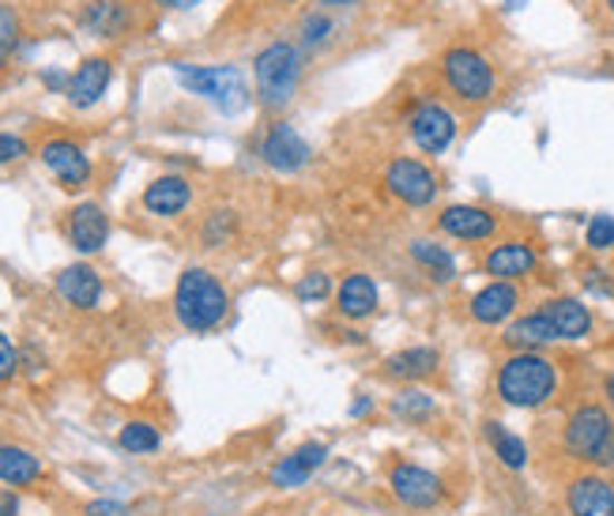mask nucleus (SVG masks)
<instances>
[{"label":"nucleus","mask_w":614,"mask_h":516,"mask_svg":"<svg viewBox=\"0 0 614 516\" xmlns=\"http://www.w3.org/2000/svg\"><path fill=\"white\" fill-rule=\"evenodd\" d=\"M321 12H332V8H347V4H359V0H316Z\"/></svg>","instance_id":"79ce46f5"},{"label":"nucleus","mask_w":614,"mask_h":516,"mask_svg":"<svg viewBox=\"0 0 614 516\" xmlns=\"http://www.w3.org/2000/svg\"><path fill=\"white\" fill-rule=\"evenodd\" d=\"M19 35H23V23H19V12L8 4H0V72L12 61L16 46H19Z\"/></svg>","instance_id":"473e14b6"},{"label":"nucleus","mask_w":614,"mask_h":516,"mask_svg":"<svg viewBox=\"0 0 614 516\" xmlns=\"http://www.w3.org/2000/svg\"><path fill=\"white\" fill-rule=\"evenodd\" d=\"M261 158L275 174H302L305 166H310L313 152H310V144L294 133V125L272 121L261 136Z\"/></svg>","instance_id":"f8f14e48"},{"label":"nucleus","mask_w":614,"mask_h":516,"mask_svg":"<svg viewBox=\"0 0 614 516\" xmlns=\"http://www.w3.org/2000/svg\"><path fill=\"white\" fill-rule=\"evenodd\" d=\"M584 245L592 253L614 250V215H592L588 226H584Z\"/></svg>","instance_id":"f704fd0d"},{"label":"nucleus","mask_w":614,"mask_h":516,"mask_svg":"<svg viewBox=\"0 0 614 516\" xmlns=\"http://www.w3.org/2000/svg\"><path fill=\"white\" fill-rule=\"evenodd\" d=\"M441 79L460 98L464 106H483L498 95V72L479 49L471 46H449L441 53Z\"/></svg>","instance_id":"423d86ee"},{"label":"nucleus","mask_w":614,"mask_h":516,"mask_svg":"<svg viewBox=\"0 0 614 516\" xmlns=\"http://www.w3.org/2000/svg\"><path fill=\"white\" fill-rule=\"evenodd\" d=\"M329 452H332L329 441L294 445L291 452L275 460V468L269 471V483L275 486V490H299V486H305L316 471L324 468V464H329Z\"/></svg>","instance_id":"4468645a"},{"label":"nucleus","mask_w":614,"mask_h":516,"mask_svg":"<svg viewBox=\"0 0 614 516\" xmlns=\"http://www.w3.org/2000/svg\"><path fill=\"white\" fill-rule=\"evenodd\" d=\"M84 516H128V505L117 498H95V502H87Z\"/></svg>","instance_id":"4c0bfd02"},{"label":"nucleus","mask_w":614,"mask_h":516,"mask_svg":"<svg viewBox=\"0 0 614 516\" xmlns=\"http://www.w3.org/2000/svg\"><path fill=\"white\" fill-rule=\"evenodd\" d=\"M65 237L79 256H95L110 242V215L98 201H79L65 220Z\"/></svg>","instance_id":"ddd939ff"},{"label":"nucleus","mask_w":614,"mask_h":516,"mask_svg":"<svg viewBox=\"0 0 614 516\" xmlns=\"http://www.w3.org/2000/svg\"><path fill=\"white\" fill-rule=\"evenodd\" d=\"M174 317L193 335L215 332L231 317V291H226L215 272L189 264L174 283Z\"/></svg>","instance_id":"f03ea898"},{"label":"nucleus","mask_w":614,"mask_h":516,"mask_svg":"<svg viewBox=\"0 0 614 516\" xmlns=\"http://www.w3.org/2000/svg\"><path fill=\"white\" fill-rule=\"evenodd\" d=\"M19 377V347L8 340V332H0V384Z\"/></svg>","instance_id":"c9c22d12"},{"label":"nucleus","mask_w":614,"mask_h":516,"mask_svg":"<svg viewBox=\"0 0 614 516\" xmlns=\"http://www.w3.org/2000/svg\"><path fill=\"white\" fill-rule=\"evenodd\" d=\"M539 267V250L524 237H505V242H494L487 256H483V272L490 280L501 283H517L524 275H532Z\"/></svg>","instance_id":"f3484780"},{"label":"nucleus","mask_w":614,"mask_h":516,"mask_svg":"<svg viewBox=\"0 0 614 516\" xmlns=\"http://www.w3.org/2000/svg\"><path fill=\"white\" fill-rule=\"evenodd\" d=\"M562 449L569 460L596 471L614 468V415L607 403H581L562 426Z\"/></svg>","instance_id":"20e7f679"},{"label":"nucleus","mask_w":614,"mask_h":516,"mask_svg":"<svg viewBox=\"0 0 614 516\" xmlns=\"http://www.w3.org/2000/svg\"><path fill=\"white\" fill-rule=\"evenodd\" d=\"M114 84V61L110 57H87L84 65L68 76V91L65 98L76 106V110H91V106L103 103V95L110 91Z\"/></svg>","instance_id":"aec40b11"},{"label":"nucleus","mask_w":614,"mask_h":516,"mask_svg":"<svg viewBox=\"0 0 614 516\" xmlns=\"http://www.w3.org/2000/svg\"><path fill=\"white\" fill-rule=\"evenodd\" d=\"M294 294H299L302 305H324L335 294V283L329 272H305L299 283H294Z\"/></svg>","instance_id":"2f4dec72"},{"label":"nucleus","mask_w":614,"mask_h":516,"mask_svg":"<svg viewBox=\"0 0 614 516\" xmlns=\"http://www.w3.org/2000/svg\"><path fill=\"white\" fill-rule=\"evenodd\" d=\"M373 407H378V400H373V396H366V392H359V396L351 400V407H347V415H351L354 422H362L366 415L373 411Z\"/></svg>","instance_id":"58836bf2"},{"label":"nucleus","mask_w":614,"mask_h":516,"mask_svg":"<svg viewBox=\"0 0 614 516\" xmlns=\"http://www.w3.org/2000/svg\"><path fill=\"white\" fill-rule=\"evenodd\" d=\"M562 389L558 362L543 351H513L494 370V396L513 411H539Z\"/></svg>","instance_id":"f257e3e1"},{"label":"nucleus","mask_w":614,"mask_h":516,"mask_svg":"<svg viewBox=\"0 0 614 516\" xmlns=\"http://www.w3.org/2000/svg\"><path fill=\"white\" fill-rule=\"evenodd\" d=\"M603 396H607V403L614 407V373H607V381H603Z\"/></svg>","instance_id":"37998d69"},{"label":"nucleus","mask_w":614,"mask_h":516,"mask_svg":"<svg viewBox=\"0 0 614 516\" xmlns=\"http://www.w3.org/2000/svg\"><path fill=\"white\" fill-rule=\"evenodd\" d=\"M117 445L133 456H152L163 449V434H158V426L147 419H128L121 426V434H117Z\"/></svg>","instance_id":"7c9ffc66"},{"label":"nucleus","mask_w":614,"mask_h":516,"mask_svg":"<svg viewBox=\"0 0 614 516\" xmlns=\"http://www.w3.org/2000/svg\"><path fill=\"white\" fill-rule=\"evenodd\" d=\"M408 256L430 283H452L457 280V256H452L449 245H441L438 237H411Z\"/></svg>","instance_id":"393cba45"},{"label":"nucleus","mask_w":614,"mask_h":516,"mask_svg":"<svg viewBox=\"0 0 614 516\" xmlns=\"http://www.w3.org/2000/svg\"><path fill=\"white\" fill-rule=\"evenodd\" d=\"M42 475V460L31 449H23L16 441H0V483L12 486V490H23V486H35Z\"/></svg>","instance_id":"bb28decb"},{"label":"nucleus","mask_w":614,"mask_h":516,"mask_svg":"<svg viewBox=\"0 0 614 516\" xmlns=\"http://www.w3.org/2000/svg\"><path fill=\"white\" fill-rule=\"evenodd\" d=\"M177 84L189 95H201L220 114H242L250 106V87L237 65H185L174 61Z\"/></svg>","instance_id":"39448f33"},{"label":"nucleus","mask_w":614,"mask_h":516,"mask_svg":"<svg viewBox=\"0 0 614 516\" xmlns=\"http://www.w3.org/2000/svg\"><path fill=\"white\" fill-rule=\"evenodd\" d=\"M483 438H487L490 452L498 456L501 468L509 471H524L528 468V445H524L520 434H513L509 426H501L498 419H483Z\"/></svg>","instance_id":"c85d7f7f"},{"label":"nucleus","mask_w":614,"mask_h":516,"mask_svg":"<svg viewBox=\"0 0 614 516\" xmlns=\"http://www.w3.org/2000/svg\"><path fill=\"white\" fill-rule=\"evenodd\" d=\"M468 313L475 324H483V329H505V324L520 313V286L490 280L487 286H479V291L468 298Z\"/></svg>","instance_id":"2eb2a0df"},{"label":"nucleus","mask_w":614,"mask_h":516,"mask_svg":"<svg viewBox=\"0 0 614 516\" xmlns=\"http://www.w3.org/2000/svg\"><path fill=\"white\" fill-rule=\"evenodd\" d=\"M0 516H19V498L12 490L0 494Z\"/></svg>","instance_id":"a19ab883"},{"label":"nucleus","mask_w":614,"mask_h":516,"mask_svg":"<svg viewBox=\"0 0 614 516\" xmlns=\"http://www.w3.org/2000/svg\"><path fill=\"white\" fill-rule=\"evenodd\" d=\"M603 4H607V12L614 16V0H603Z\"/></svg>","instance_id":"c03bdc74"},{"label":"nucleus","mask_w":614,"mask_h":516,"mask_svg":"<svg viewBox=\"0 0 614 516\" xmlns=\"http://www.w3.org/2000/svg\"><path fill=\"white\" fill-rule=\"evenodd\" d=\"M438 234L452 237V242H468V245H483L494 242L501 231V215H494L490 207L483 204H449L438 212Z\"/></svg>","instance_id":"9d476101"},{"label":"nucleus","mask_w":614,"mask_h":516,"mask_svg":"<svg viewBox=\"0 0 614 516\" xmlns=\"http://www.w3.org/2000/svg\"><path fill=\"white\" fill-rule=\"evenodd\" d=\"M543 313L550 317L554 332H558V343H581L596 332V317H592L588 305L573 294H554L543 302Z\"/></svg>","instance_id":"412c9836"},{"label":"nucleus","mask_w":614,"mask_h":516,"mask_svg":"<svg viewBox=\"0 0 614 516\" xmlns=\"http://www.w3.org/2000/svg\"><path fill=\"white\" fill-rule=\"evenodd\" d=\"M158 8H166V12H189V8H196L201 0H155Z\"/></svg>","instance_id":"ea45409f"},{"label":"nucleus","mask_w":614,"mask_h":516,"mask_svg":"<svg viewBox=\"0 0 614 516\" xmlns=\"http://www.w3.org/2000/svg\"><path fill=\"white\" fill-rule=\"evenodd\" d=\"M381 182H384V193H389L396 204L415 207V212L430 207L441 196L438 171H433V166L426 163V158H419V155H396V158H389V163H384V171H381Z\"/></svg>","instance_id":"0eeeda50"},{"label":"nucleus","mask_w":614,"mask_h":516,"mask_svg":"<svg viewBox=\"0 0 614 516\" xmlns=\"http://www.w3.org/2000/svg\"><path fill=\"white\" fill-rule=\"evenodd\" d=\"M140 201H144V212L155 215V220H177V215L193 204V185L189 177L182 174H163L144 188Z\"/></svg>","instance_id":"5701e85b"},{"label":"nucleus","mask_w":614,"mask_h":516,"mask_svg":"<svg viewBox=\"0 0 614 516\" xmlns=\"http://www.w3.org/2000/svg\"><path fill=\"white\" fill-rule=\"evenodd\" d=\"M27 140L23 136H12V133H0V166H8V163H19V158H27Z\"/></svg>","instance_id":"e433bc0d"},{"label":"nucleus","mask_w":614,"mask_h":516,"mask_svg":"<svg viewBox=\"0 0 614 516\" xmlns=\"http://www.w3.org/2000/svg\"><path fill=\"white\" fill-rule=\"evenodd\" d=\"M305 76V49L299 42H272L253 57V79H256V98L264 110L280 114L294 103Z\"/></svg>","instance_id":"7ed1b4c3"},{"label":"nucleus","mask_w":614,"mask_h":516,"mask_svg":"<svg viewBox=\"0 0 614 516\" xmlns=\"http://www.w3.org/2000/svg\"><path fill=\"white\" fill-rule=\"evenodd\" d=\"M569 516H614V483L600 471L573 475L566 483Z\"/></svg>","instance_id":"a211bd4d"},{"label":"nucleus","mask_w":614,"mask_h":516,"mask_svg":"<svg viewBox=\"0 0 614 516\" xmlns=\"http://www.w3.org/2000/svg\"><path fill=\"white\" fill-rule=\"evenodd\" d=\"M38 158H42V166L49 174L57 177V185L68 188V193H79V188L91 185V158L79 147L76 140H65V136H53V140H46L38 147Z\"/></svg>","instance_id":"9b49d317"},{"label":"nucleus","mask_w":614,"mask_h":516,"mask_svg":"<svg viewBox=\"0 0 614 516\" xmlns=\"http://www.w3.org/2000/svg\"><path fill=\"white\" fill-rule=\"evenodd\" d=\"M332 298H335V317L347 324L370 321V317L381 310V286L366 272H347L343 280L335 283Z\"/></svg>","instance_id":"dca6fc26"},{"label":"nucleus","mask_w":614,"mask_h":516,"mask_svg":"<svg viewBox=\"0 0 614 516\" xmlns=\"http://www.w3.org/2000/svg\"><path fill=\"white\" fill-rule=\"evenodd\" d=\"M128 23H133V12H128L125 0H91L79 12V27L95 38H121Z\"/></svg>","instance_id":"a878e982"},{"label":"nucleus","mask_w":614,"mask_h":516,"mask_svg":"<svg viewBox=\"0 0 614 516\" xmlns=\"http://www.w3.org/2000/svg\"><path fill=\"white\" fill-rule=\"evenodd\" d=\"M53 286H57V294H61V302L72 305L79 313H91L98 310V302H103V275L84 261L61 267Z\"/></svg>","instance_id":"4be33fe9"},{"label":"nucleus","mask_w":614,"mask_h":516,"mask_svg":"<svg viewBox=\"0 0 614 516\" xmlns=\"http://www.w3.org/2000/svg\"><path fill=\"white\" fill-rule=\"evenodd\" d=\"M389 494L396 498V505H403L411 513H433L445 502L449 486H445L438 471L422 468V464L396 460L389 468Z\"/></svg>","instance_id":"6e6552de"},{"label":"nucleus","mask_w":614,"mask_h":516,"mask_svg":"<svg viewBox=\"0 0 614 516\" xmlns=\"http://www.w3.org/2000/svg\"><path fill=\"white\" fill-rule=\"evenodd\" d=\"M611 286H614V275H611Z\"/></svg>","instance_id":"a18cd8bd"},{"label":"nucleus","mask_w":614,"mask_h":516,"mask_svg":"<svg viewBox=\"0 0 614 516\" xmlns=\"http://www.w3.org/2000/svg\"><path fill=\"white\" fill-rule=\"evenodd\" d=\"M389 415L403 426H426L430 419H438V400L419 384H400V392L389 396Z\"/></svg>","instance_id":"cd10ccee"},{"label":"nucleus","mask_w":614,"mask_h":516,"mask_svg":"<svg viewBox=\"0 0 614 516\" xmlns=\"http://www.w3.org/2000/svg\"><path fill=\"white\" fill-rule=\"evenodd\" d=\"M237 226H242V220H237L234 207H215V212H207L204 223H201L204 250H223V245H231L234 234H237Z\"/></svg>","instance_id":"c756f323"},{"label":"nucleus","mask_w":614,"mask_h":516,"mask_svg":"<svg viewBox=\"0 0 614 516\" xmlns=\"http://www.w3.org/2000/svg\"><path fill=\"white\" fill-rule=\"evenodd\" d=\"M441 370V351L430 343H415L403 351H392L381 366V377L392 384H422Z\"/></svg>","instance_id":"6ab92c4d"},{"label":"nucleus","mask_w":614,"mask_h":516,"mask_svg":"<svg viewBox=\"0 0 614 516\" xmlns=\"http://www.w3.org/2000/svg\"><path fill=\"white\" fill-rule=\"evenodd\" d=\"M332 16L329 12H321V8H316V12H310L302 19V49H321L324 42H329L332 38Z\"/></svg>","instance_id":"72a5a7b5"},{"label":"nucleus","mask_w":614,"mask_h":516,"mask_svg":"<svg viewBox=\"0 0 614 516\" xmlns=\"http://www.w3.org/2000/svg\"><path fill=\"white\" fill-rule=\"evenodd\" d=\"M501 343L509 351H547V347L558 343V332H554L550 317L536 310V313H517L501 332Z\"/></svg>","instance_id":"b1692460"},{"label":"nucleus","mask_w":614,"mask_h":516,"mask_svg":"<svg viewBox=\"0 0 614 516\" xmlns=\"http://www.w3.org/2000/svg\"><path fill=\"white\" fill-rule=\"evenodd\" d=\"M457 133H460L457 114L445 103H438V98H426V103H419L408 114V136L422 155H445L457 144Z\"/></svg>","instance_id":"1a4fd4ad"}]
</instances>
